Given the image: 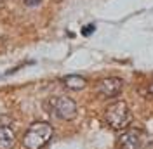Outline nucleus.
<instances>
[{
  "label": "nucleus",
  "mask_w": 153,
  "mask_h": 149,
  "mask_svg": "<svg viewBox=\"0 0 153 149\" xmlns=\"http://www.w3.org/2000/svg\"><path fill=\"white\" fill-rule=\"evenodd\" d=\"M52 137V127L47 121H35L23 135V146L26 149H42Z\"/></svg>",
  "instance_id": "nucleus-1"
},
{
  "label": "nucleus",
  "mask_w": 153,
  "mask_h": 149,
  "mask_svg": "<svg viewBox=\"0 0 153 149\" xmlns=\"http://www.w3.org/2000/svg\"><path fill=\"white\" fill-rule=\"evenodd\" d=\"M105 121L108 127H111L113 130H122L127 128L132 121V113L131 108L124 101H115L105 109Z\"/></svg>",
  "instance_id": "nucleus-2"
},
{
  "label": "nucleus",
  "mask_w": 153,
  "mask_h": 149,
  "mask_svg": "<svg viewBox=\"0 0 153 149\" xmlns=\"http://www.w3.org/2000/svg\"><path fill=\"white\" fill-rule=\"evenodd\" d=\"M49 109L51 113H54L57 118H61V120H73L76 116V103L73 99H70V97H65V95H61V97H51L49 99Z\"/></svg>",
  "instance_id": "nucleus-3"
},
{
  "label": "nucleus",
  "mask_w": 153,
  "mask_h": 149,
  "mask_svg": "<svg viewBox=\"0 0 153 149\" xmlns=\"http://www.w3.org/2000/svg\"><path fill=\"white\" fill-rule=\"evenodd\" d=\"M97 92L101 94L103 97H117L118 94L124 90V80L118 78V76H108V78H103L97 82Z\"/></svg>",
  "instance_id": "nucleus-4"
},
{
  "label": "nucleus",
  "mask_w": 153,
  "mask_h": 149,
  "mask_svg": "<svg viewBox=\"0 0 153 149\" xmlns=\"http://www.w3.org/2000/svg\"><path fill=\"white\" fill-rule=\"evenodd\" d=\"M141 146V134L137 130H127L117 139V148L118 149H139Z\"/></svg>",
  "instance_id": "nucleus-5"
},
{
  "label": "nucleus",
  "mask_w": 153,
  "mask_h": 149,
  "mask_svg": "<svg viewBox=\"0 0 153 149\" xmlns=\"http://www.w3.org/2000/svg\"><path fill=\"white\" fill-rule=\"evenodd\" d=\"M63 83L70 90H82L87 85V80L84 76H80V74H68V76L63 78Z\"/></svg>",
  "instance_id": "nucleus-6"
},
{
  "label": "nucleus",
  "mask_w": 153,
  "mask_h": 149,
  "mask_svg": "<svg viewBox=\"0 0 153 149\" xmlns=\"http://www.w3.org/2000/svg\"><path fill=\"white\" fill-rule=\"evenodd\" d=\"M16 142L14 132L7 127H0V149H12Z\"/></svg>",
  "instance_id": "nucleus-7"
},
{
  "label": "nucleus",
  "mask_w": 153,
  "mask_h": 149,
  "mask_svg": "<svg viewBox=\"0 0 153 149\" xmlns=\"http://www.w3.org/2000/svg\"><path fill=\"white\" fill-rule=\"evenodd\" d=\"M94 24H87V26H84V30H82V35H91V33H92V31H94Z\"/></svg>",
  "instance_id": "nucleus-8"
},
{
  "label": "nucleus",
  "mask_w": 153,
  "mask_h": 149,
  "mask_svg": "<svg viewBox=\"0 0 153 149\" xmlns=\"http://www.w3.org/2000/svg\"><path fill=\"white\" fill-rule=\"evenodd\" d=\"M42 0H25V4L28 5V7H35V5H38Z\"/></svg>",
  "instance_id": "nucleus-9"
},
{
  "label": "nucleus",
  "mask_w": 153,
  "mask_h": 149,
  "mask_svg": "<svg viewBox=\"0 0 153 149\" xmlns=\"http://www.w3.org/2000/svg\"><path fill=\"white\" fill-rule=\"evenodd\" d=\"M148 92H150V95H153V82L148 85Z\"/></svg>",
  "instance_id": "nucleus-10"
},
{
  "label": "nucleus",
  "mask_w": 153,
  "mask_h": 149,
  "mask_svg": "<svg viewBox=\"0 0 153 149\" xmlns=\"http://www.w3.org/2000/svg\"><path fill=\"white\" fill-rule=\"evenodd\" d=\"M144 149H153V142H150V144H148V146H146Z\"/></svg>",
  "instance_id": "nucleus-11"
},
{
  "label": "nucleus",
  "mask_w": 153,
  "mask_h": 149,
  "mask_svg": "<svg viewBox=\"0 0 153 149\" xmlns=\"http://www.w3.org/2000/svg\"><path fill=\"white\" fill-rule=\"evenodd\" d=\"M5 2H7V0H0V9L4 7V4H5Z\"/></svg>",
  "instance_id": "nucleus-12"
}]
</instances>
